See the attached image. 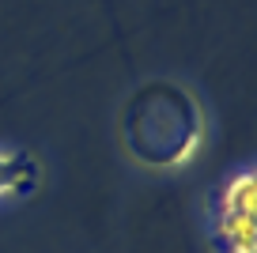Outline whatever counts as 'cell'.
<instances>
[{
	"instance_id": "2",
	"label": "cell",
	"mask_w": 257,
	"mask_h": 253,
	"mask_svg": "<svg viewBox=\"0 0 257 253\" xmlns=\"http://www.w3.org/2000/svg\"><path fill=\"white\" fill-rule=\"evenodd\" d=\"M216 234L227 253H257V174L238 170L219 193Z\"/></svg>"
},
{
	"instance_id": "3",
	"label": "cell",
	"mask_w": 257,
	"mask_h": 253,
	"mask_svg": "<svg viewBox=\"0 0 257 253\" xmlns=\"http://www.w3.org/2000/svg\"><path fill=\"white\" fill-rule=\"evenodd\" d=\"M38 182V166L27 155H4L0 151V197H19Z\"/></svg>"
},
{
	"instance_id": "1",
	"label": "cell",
	"mask_w": 257,
	"mask_h": 253,
	"mask_svg": "<svg viewBox=\"0 0 257 253\" xmlns=\"http://www.w3.org/2000/svg\"><path fill=\"white\" fill-rule=\"evenodd\" d=\"M125 148L140 166L174 170L204 144V113L189 91L174 83H148L125 110Z\"/></svg>"
}]
</instances>
